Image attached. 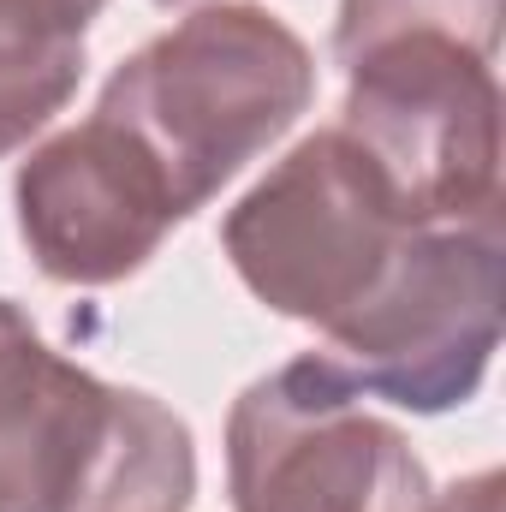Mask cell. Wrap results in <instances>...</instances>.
Masks as SVG:
<instances>
[{"label": "cell", "instance_id": "8", "mask_svg": "<svg viewBox=\"0 0 506 512\" xmlns=\"http://www.w3.org/2000/svg\"><path fill=\"white\" fill-rule=\"evenodd\" d=\"M108 0H0V155L30 149L84 84Z\"/></svg>", "mask_w": 506, "mask_h": 512}, {"label": "cell", "instance_id": "3", "mask_svg": "<svg viewBox=\"0 0 506 512\" xmlns=\"http://www.w3.org/2000/svg\"><path fill=\"white\" fill-rule=\"evenodd\" d=\"M191 423L60 358L0 298V512H191Z\"/></svg>", "mask_w": 506, "mask_h": 512}, {"label": "cell", "instance_id": "1", "mask_svg": "<svg viewBox=\"0 0 506 512\" xmlns=\"http://www.w3.org/2000/svg\"><path fill=\"white\" fill-rule=\"evenodd\" d=\"M501 12L506 0H340V126L423 221L501 215Z\"/></svg>", "mask_w": 506, "mask_h": 512}, {"label": "cell", "instance_id": "2", "mask_svg": "<svg viewBox=\"0 0 506 512\" xmlns=\"http://www.w3.org/2000/svg\"><path fill=\"white\" fill-rule=\"evenodd\" d=\"M316 102L304 36L251 0L185 12L149 36L96 96V114L126 126L161 167L185 221L209 209L256 155H268Z\"/></svg>", "mask_w": 506, "mask_h": 512}, {"label": "cell", "instance_id": "9", "mask_svg": "<svg viewBox=\"0 0 506 512\" xmlns=\"http://www.w3.org/2000/svg\"><path fill=\"white\" fill-rule=\"evenodd\" d=\"M429 512H501V471H477V477H459L453 489L429 495Z\"/></svg>", "mask_w": 506, "mask_h": 512}, {"label": "cell", "instance_id": "6", "mask_svg": "<svg viewBox=\"0 0 506 512\" xmlns=\"http://www.w3.org/2000/svg\"><path fill=\"white\" fill-rule=\"evenodd\" d=\"M233 512H429V471L322 352L256 376L227 411Z\"/></svg>", "mask_w": 506, "mask_h": 512}, {"label": "cell", "instance_id": "7", "mask_svg": "<svg viewBox=\"0 0 506 512\" xmlns=\"http://www.w3.org/2000/svg\"><path fill=\"white\" fill-rule=\"evenodd\" d=\"M12 209L30 262L60 286L131 280L173 239V227H185L161 167L108 114L36 143L18 161Z\"/></svg>", "mask_w": 506, "mask_h": 512}, {"label": "cell", "instance_id": "10", "mask_svg": "<svg viewBox=\"0 0 506 512\" xmlns=\"http://www.w3.org/2000/svg\"><path fill=\"white\" fill-rule=\"evenodd\" d=\"M155 6H185V0H155Z\"/></svg>", "mask_w": 506, "mask_h": 512}, {"label": "cell", "instance_id": "4", "mask_svg": "<svg viewBox=\"0 0 506 512\" xmlns=\"http://www.w3.org/2000/svg\"><path fill=\"white\" fill-rule=\"evenodd\" d=\"M417 227L429 221L399 179L346 126H322L227 209L221 251L256 304L328 340L370 304Z\"/></svg>", "mask_w": 506, "mask_h": 512}, {"label": "cell", "instance_id": "5", "mask_svg": "<svg viewBox=\"0 0 506 512\" xmlns=\"http://www.w3.org/2000/svg\"><path fill=\"white\" fill-rule=\"evenodd\" d=\"M501 215L429 221L387 268L370 304L322 340V358L364 399L441 417L477 399L501 346Z\"/></svg>", "mask_w": 506, "mask_h": 512}]
</instances>
